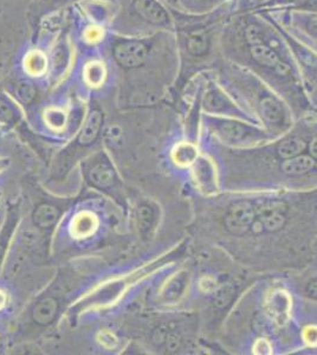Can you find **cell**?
Listing matches in <instances>:
<instances>
[{"mask_svg":"<svg viewBox=\"0 0 317 355\" xmlns=\"http://www.w3.org/2000/svg\"><path fill=\"white\" fill-rule=\"evenodd\" d=\"M285 15L280 21L291 35L317 53V13L284 8Z\"/></svg>","mask_w":317,"mask_h":355,"instance_id":"cell-1","label":"cell"},{"mask_svg":"<svg viewBox=\"0 0 317 355\" xmlns=\"http://www.w3.org/2000/svg\"><path fill=\"white\" fill-rule=\"evenodd\" d=\"M203 107L206 113L217 116L232 117L244 120L248 117L244 110L233 101L232 97L226 93L224 87L218 85L217 82H209L205 89Z\"/></svg>","mask_w":317,"mask_h":355,"instance_id":"cell-2","label":"cell"},{"mask_svg":"<svg viewBox=\"0 0 317 355\" xmlns=\"http://www.w3.org/2000/svg\"><path fill=\"white\" fill-rule=\"evenodd\" d=\"M209 125L223 141L232 145L248 142L259 137L261 133L249 123L232 117H213L209 120Z\"/></svg>","mask_w":317,"mask_h":355,"instance_id":"cell-3","label":"cell"},{"mask_svg":"<svg viewBox=\"0 0 317 355\" xmlns=\"http://www.w3.org/2000/svg\"><path fill=\"white\" fill-rule=\"evenodd\" d=\"M151 45L144 41L122 42L117 45L114 55L119 64L126 68H137L145 64L151 53Z\"/></svg>","mask_w":317,"mask_h":355,"instance_id":"cell-4","label":"cell"},{"mask_svg":"<svg viewBox=\"0 0 317 355\" xmlns=\"http://www.w3.org/2000/svg\"><path fill=\"white\" fill-rule=\"evenodd\" d=\"M134 8L147 24L162 28L172 25L169 11L157 0H134Z\"/></svg>","mask_w":317,"mask_h":355,"instance_id":"cell-5","label":"cell"},{"mask_svg":"<svg viewBox=\"0 0 317 355\" xmlns=\"http://www.w3.org/2000/svg\"><path fill=\"white\" fill-rule=\"evenodd\" d=\"M255 220V209L248 202L234 204L225 217V225L230 232L234 234H243L249 230Z\"/></svg>","mask_w":317,"mask_h":355,"instance_id":"cell-6","label":"cell"},{"mask_svg":"<svg viewBox=\"0 0 317 355\" xmlns=\"http://www.w3.org/2000/svg\"><path fill=\"white\" fill-rule=\"evenodd\" d=\"M283 204L281 202H265L259 209V219L265 230L277 231L284 225L285 217L283 214Z\"/></svg>","mask_w":317,"mask_h":355,"instance_id":"cell-7","label":"cell"},{"mask_svg":"<svg viewBox=\"0 0 317 355\" xmlns=\"http://www.w3.org/2000/svg\"><path fill=\"white\" fill-rule=\"evenodd\" d=\"M182 10L191 15H204L223 8L228 0H177Z\"/></svg>","mask_w":317,"mask_h":355,"instance_id":"cell-8","label":"cell"},{"mask_svg":"<svg viewBox=\"0 0 317 355\" xmlns=\"http://www.w3.org/2000/svg\"><path fill=\"white\" fill-rule=\"evenodd\" d=\"M97 219L90 212H82L73 220L71 232L77 239H85L93 234L96 230Z\"/></svg>","mask_w":317,"mask_h":355,"instance_id":"cell-9","label":"cell"},{"mask_svg":"<svg viewBox=\"0 0 317 355\" xmlns=\"http://www.w3.org/2000/svg\"><path fill=\"white\" fill-rule=\"evenodd\" d=\"M314 165L315 162L313 157L309 155H298V157L286 159L282 164V170L289 175H301L313 170Z\"/></svg>","mask_w":317,"mask_h":355,"instance_id":"cell-10","label":"cell"},{"mask_svg":"<svg viewBox=\"0 0 317 355\" xmlns=\"http://www.w3.org/2000/svg\"><path fill=\"white\" fill-rule=\"evenodd\" d=\"M89 179L94 185L101 189H105L112 186L115 182V174L112 168L105 164H97L89 172Z\"/></svg>","mask_w":317,"mask_h":355,"instance_id":"cell-11","label":"cell"},{"mask_svg":"<svg viewBox=\"0 0 317 355\" xmlns=\"http://www.w3.org/2000/svg\"><path fill=\"white\" fill-rule=\"evenodd\" d=\"M58 217H60V212L55 206L43 204L33 214V220L37 226H40L42 229H46L53 226L57 222Z\"/></svg>","mask_w":317,"mask_h":355,"instance_id":"cell-12","label":"cell"},{"mask_svg":"<svg viewBox=\"0 0 317 355\" xmlns=\"http://www.w3.org/2000/svg\"><path fill=\"white\" fill-rule=\"evenodd\" d=\"M57 311V303L55 300L45 299L37 304L33 311V319L40 324L51 322Z\"/></svg>","mask_w":317,"mask_h":355,"instance_id":"cell-13","label":"cell"},{"mask_svg":"<svg viewBox=\"0 0 317 355\" xmlns=\"http://www.w3.org/2000/svg\"><path fill=\"white\" fill-rule=\"evenodd\" d=\"M101 122H102V116H101L98 112H95L89 116L83 130H82V133H80V144L88 145V144L93 141L94 139L97 137L98 130H100Z\"/></svg>","mask_w":317,"mask_h":355,"instance_id":"cell-14","label":"cell"},{"mask_svg":"<svg viewBox=\"0 0 317 355\" xmlns=\"http://www.w3.org/2000/svg\"><path fill=\"white\" fill-rule=\"evenodd\" d=\"M305 142L300 137L285 139L278 146V154L284 159L298 157L305 150Z\"/></svg>","mask_w":317,"mask_h":355,"instance_id":"cell-15","label":"cell"},{"mask_svg":"<svg viewBox=\"0 0 317 355\" xmlns=\"http://www.w3.org/2000/svg\"><path fill=\"white\" fill-rule=\"evenodd\" d=\"M25 69L28 73L33 76H40L45 73L46 70V57L40 51H33L28 53V57L25 58Z\"/></svg>","mask_w":317,"mask_h":355,"instance_id":"cell-16","label":"cell"},{"mask_svg":"<svg viewBox=\"0 0 317 355\" xmlns=\"http://www.w3.org/2000/svg\"><path fill=\"white\" fill-rule=\"evenodd\" d=\"M173 159L178 165H191L192 162H197V150L194 146L189 144H181L177 146L173 152Z\"/></svg>","mask_w":317,"mask_h":355,"instance_id":"cell-17","label":"cell"},{"mask_svg":"<svg viewBox=\"0 0 317 355\" xmlns=\"http://www.w3.org/2000/svg\"><path fill=\"white\" fill-rule=\"evenodd\" d=\"M270 311L276 318L283 319L285 315L288 314L290 308V300L284 293H276L271 296V301L269 302Z\"/></svg>","mask_w":317,"mask_h":355,"instance_id":"cell-18","label":"cell"},{"mask_svg":"<svg viewBox=\"0 0 317 355\" xmlns=\"http://www.w3.org/2000/svg\"><path fill=\"white\" fill-rule=\"evenodd\" d=\"M85 80L89 85L94 87H98L102 85V82L105 80V69L103 64H101L98 62H94L87 65L85 71Z\"/></svg>","mask_w":317,"mask_h":355,"instance_id":"cell-19","label":"cell"},{"mask_svg":"<svg viewBox=\"0 0 317 355\" xmlns=\"http://www.w3.org/2000/svg\"><path fill=\"white\" fill-rule=\"evenodd\" d=\"M186 276L185 275H177L174 276L166 286L165 291H164V296L166 299L177 300L180 296L181 293L185 289Z\"/></svg>","mask_w":317,"mask_h":355,"instance_id":"cell-20","label":"cell"},{"mask_svg":"<svg viewBox=\"0 0 317 355\" xmlns=\"http://www.w3.org/2000/svg\"><path fill=\"white\" fill-rule=\"evenodd\" d=\"M45 120L48 122L49 125L53 127V130H60V128H63L65 125V121H67L65 112L58 110H51L46 112V114H45Z\"/></svg>","mask_w":317,"mask_h":355,"instance_id":"cell-21","label":"cell"},{"mask_svg":"<svg viewBox=\"0 0 317 355\" xmlns=\"http://www.w3.org/2000/svg\"><path fill=\"white\" fill-rule=\"evenodd\" d=\"M153 218H154V214L152 209L147 205L141 206L139 210V225L141 230L148 231L152 226Z\"/></svg>","mask_w":317,"mask_h":355,"instance_id":"cell-22","label":"cell"},{"mask_svg":"<svg viewBox=\"0 0 317 355\" xmlns=\"http://www.w3.org/2000/svg\"><path fill=\"white\" fill-rule=\"evenodd\" d=\"M233 291L231 287H223L217 291L214 302L219 307H224L232 299Z\"/></svg>","mask_w":317,"mask_h":355,"instance_id":"cell-23","label":"cell"},{"mask_svg":"<svg viewBox=\"0 0 317 355\" xmlns=\"http://www.w3.org/2000/svg\"><path fill=\"white\" fill-rule=\"evenodd\" d=\"M302 0H268L265 4H262L264 8H288L301 3Z\"/></svg>","mask_w":317,"mask_h":355,"instance_id":"cell-24","label":"cell"},{"mask_svg":"<svg viewBox=\"0 0 317 355\" xmlns=\"http://www.w3.org/2000/svg\"><path fill=\"white\" fill-rule=\"evenodd\" d=\"M293 10H300V11H307V12L317 13V0H302L301 3L291 6Z\"/></svg>","mask_w":317,"mask_h":355,"instance_id":"cell-25","label":"cell"},{"mask_svg":"<svg viewBox=\"0 0 317 355\" xmlns=\"http://www.w3.org/2000/svg\"><path fill=\"white\" fill-rule=\"evenodd\" d=\"M10 231H11V227L6 226V227L4 229V231H3L1 234H0V261H1V259H3V256H4L5 254V249H6V245H8Z\"/></svg>","mask_w":317,"mask_h":355,"instance_id":"cell-26","label":"cell"},{"mask_svg":"<svg viewBox=\"0 0 317 355\" xmlns=\"http://www.w3.org/2000/svg\"><path fill=\"white\" fill-rule=\"evenodd\" d=\"M305 339L310 345H317V328L310 327L305 329Z\"/></svg>","mask_w":317,"mask_h":355,"instance_id":"cell-27","label":"cell"},{"mask_svg":"<svg viewBox=\"0 0 317 355\" xmlns=\"http://www.w3.org/2000/svg\"><path fill=\"white\" fill-rule=\"evenodd\" d=\"M12 117V110L5 105L4 102L0 101V120L8 121Z\"/></svg>","mask_w":317,"mask_h":355,"instance_id":"cell-28","label":"cell"},{"mask_svg":"<svg viewBox=\"0 0 317 355\" xmlns=\"http://www.w3.org/2000/svg\"><path fill=\"white\" fill-rule=\"evenodd\" d=\"M307 294L309 295L311 299L317 300V279H313L307 287Z\"/></svg>","mask_w":317,"mask_h":355,"instance_id":"cell-29","label":"cell"},{"mask_svg":"<svg viewBox=\"0 0 317 355\" xmlns=\"http://www.w3.org/2000/svg\"><path fill=\"white\" fill-rule=\"evenodd\" d=\"M101 36H102V31H101L100 28H90L88 33H87V37H88L89 40H92V41L100 40Z\"/></svg>","mask_w":317,"mask_h":355,"instance_id":"cell-30","label":"cell"},{"mask_svg":"<svg viewBox=\"0 0 317 355\" xmlns=\"http://www.w3.org/2000/svg\"><path fill=\"white\" fill-rule=\"evenodd\" d=\"M309 150L310 154L317 159V139H315V140L310 142Z\"/></svg>","mask_w":317,"mask_h":355,"instance_id":"cell-31","label":"cell"},{"mask_svg":"<svg viewBox=\"0 0 317 355\" xmlns=\"http://www.w3.org/2000/svg\"><path fill=\"white\" fill-rule=\"evenodd\" d=\"M5 302H6V296H5V294L3 293V291H0V309L4 307Z\"/></svg>","mask_w":317,"mask_h":355,"instance_id":"cell-32","label":"cell"}]
</instances>
